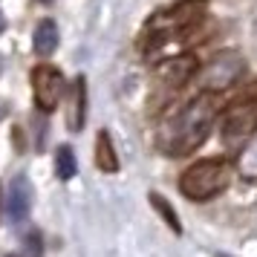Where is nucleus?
Masks as SVG:
<instances>
[{
    "label": "nucleus",
    "instance_id": "obj_1",
    "mask_svg": "<svg viewBox=\"0 0 257 257\" xmlns=\"http://www.w3.org/2000/svg\"><path fill=\"white\" fill-rule=\"evenodd\" d=\"M220 113V101L214 93L194 95L185 107H179L171 118H165L159 133V148L168 156H188L208 139L211 127Z\"/></svg>",
    "mask_w": 257,
    "mask_h": 257
},
{
    "label": "nucleus",
    "instance_id": "obj_2",
    "mask_svg": "<svg viewBox=\"0 0 257 257\" xmlns=\"http://www.w3.org/2000/svg\"><path fill=\"white\" fill-rule=\"evenodd\" d=\"M205 15H208V0H179L174 6H168L165 12L153 15L148 21L145 35L139 38V49L153 52L171 41H185L188 32L205 21Z\"/></svg>",
    "mask_w": 257,
    "mask_h": 257
},
{
    "label": "nucleus",
    "instance_id": "obj_3",
    "mask_svg": "<svg viewBox=\"0 0 257 257\" xmlns=\"http://www.w3.org/2000/svg\"><path fill=\"white\" fill-rule=\"evenodd\" d=\"M234 179V165L225 156H214V159H199V162L188 165L182 176H179V191L185 199L194 202H205V199L220 197Z\"/></svg>",
    "mask_w": 257,
    "mask_h": 257
},
{
    "label": "nucleus",
    "instance_id": "obj_4",
    "mask_svg": "<svg viewBox=\"0 0 257 257\" xmlns=\"http://www.w3.org/2000/svg\"><path fill=\"white\" fill-rule=\"evenodd\" d=\"M254 130H257V84H251L225 110V118H222V142L228 148H240L243 142H248L254 136Z\"/></svg>",
    "mask_w": 257,
    "mask_h": 257
},
{
    "label": "nucleus",
    "instance_id": "obj_5",
    "mask_svg": "<svg viewBox=\"0 0 257 257\" xmlns=\"http://www.w3.org/2000/svg\"><path fill=\"white\" fill-rule=\"evenodd\" d=\"M245 72V64L243 58L231 52V49H222L217 55H211L208 64H202L197 70V81L202 87V93H222L228 90L240 75Z\"/></svg>",
    "mask_w": 257,
    "mask_h": 257
},
{
    "label": "nucleus",
    "instance_id": "obj_6",
    "mask_svg": "<svg viewBox=\"0 0 257 257\" xmlns=\"http://www.w3.org/2000/svg\"><path fill=\"white\" fill-rule=\"evenodd\" d=\"M64 90H67V81H64V75H61L58 67H52V64H38L35 70H32V93H35L38 110L52 113V110L58 107Z\"/></svg>",
    "mask_w": 257,
    "mask_h": 257
},
{
    "label": "nucleus",
    "instance_id": "obj_7",
    "mask_svg": "<svg viewBox=\"0 0 257 257\" xmlns=\"http://www.w3.org/2000/svg\"><path fill=\"white\" fill-rule=\"evenodd\" d=\"M197 70H199V64L194 55H174V58H168L165 64H159L156 78L165 87H182L191 75H197Z\"/></svg>",
    "mask_w": 257,
    "mask_h": 257
},
{
    "label": "nucleus",
    "instance_id": "obj_8",
    "mask_svg": "<svg viewBox=\"0 0 257 257\" xmlns=\"http://www.w3.org/2000/svg\"><path fill=\"white\" fill-rule=\"evenodd\" d=\"M29 202H32V191H29V182L26 176H15L12 185H9V199H6V214L12 222H24L29 217Z\"/></svg>",
    "mask_w": 257,
    "mask_h": 257
},
{
    "label": "nucleus",
    "instance_id": "obj_9",
    "mask_svg": "<svg viewBox=\"0 0 257 257\" xmlns=\"http://www.w3.org/2000/svg\"><path fill=\"white\" fill-rule=\"evenodd\" d=\"M93 162H95V168L104 171V174H116L118 171V153H116V148H113V139H110L107 130H98V136H95Z\"/></svg>",
    "mask_w": 257,
    "mask_h": 257
},
{
    "label": "nucleus",
    "instance_id": "obj_10",
    "mask_svg": "<svg viewBox=\"0 0 257 257\" xmlns=\"http://www.w3.org/2000/svg\"><path fill=\"white\" fill-rule=\"evenodd\" d=\"M84 118H87V81H84L81 75L75 78L72 84V98H70V116H67V124L70 130H78L84 127Z\"/></svg>",
    "mask_w": 257,
    "mask_h": 257
},
{
    "label": "nucleus",
    "instance_id": "obj_11",
    "mask_svg": "<svg viewBox=\"0 0 257 257\" xmlns=\"http://www.w3.org/2000/svg\"><path fill=\"white\" fill-rule=\"evenodd\" d=\"M58 26H55V21H41L35 29V52L38 55H52L55 49H58Z\"/></svg>",
    "mask_w": 257,
    "mask_h": 257
},
{
    "label": "nucleus",
    "instance_id": "obj_12",
    "mask_svg": "<svg viewBox=\"0 0 257 257\" xmlns=\"http://www.w3.org/2000/svg\"><path fill=\"white\" fill-rule=\"evenodd\" d=\"M55 174H58V179H72L78 174V162H75V153L70 145H61L55 151Z\"/></svg>",
    "mask_w": 257,
    "mask_h": 257
},
{
    "label": "nucleus",
    "instance_id": "obj_13",
    "mask_svg": "<svg viewBox=\"0 0 257 257\" xmlns=\"http://www.w3.org/2000/svg\"><path fill=\"white\" fill-rule=\"evenodd\" d=\"M151 202H153V208L159 211V217H162V220H168V225H171V231H174V234H182L179 217L174 214V208H171V202H168L165 197H159V194H151Z\"/></svg>",
    "mask_w": 257,
    "mask_h": 257
},
{
    "label": "nucleus",
    "instance_id": "obj_14",
    "mask_svg": "<svg viewBox=\"0 0 257 257\" xmlns=\"http://www.w3.org/2000/svg\"><path fill=\"white\" fill-rule=\"evenodd\" d=\"M0 32H3V15H0Z\"/></svg>",
    "mask_w": 257,
    "mask_h": 257
},
{
    "label": "nucleus",
    "instance_id": "obj_15",
    "mask_svg": "<svg viewBox=\"0 0 257 257\" xmlns=\"http://www.w3.org/2000/svg\"><path fill=\"white\" fill-rule=\"evenodd\" d=\"M0 202H3V191H0Z\"/></svg>",
    "mask_w": 257,
    "mask_h": 257
},
{
    "label": "nucleus",
    "instance_id": "obj_16",
    "mask_svg": "<svg viewBox=\"0 0 257 257\" xmlns=\"http://www.w3.org/2000/svg\"><path fill=\"white\" fill-rule=\"evenodd\" d=\"M0 70H3V61H0Z\"/></svg>",
    "mask_w": 257,
    "mask_h": 257
},
{
    "label": "nucleus",
    "instance_id": "obj_17",
    "mask_svg": "<svg viewBox=\"0 0 257 257\" xmlns=\"http://www.w3.org/2000/svg\"><path fill=\"white\" fill-rule=\"evenodd\" d=\"M41 3H49V0H41Z\"/></svg>",
    "mask_w": 257,
    "mask_h": 257
}]
</instances>
